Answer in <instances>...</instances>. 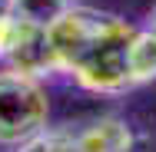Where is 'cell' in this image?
<instances>
[{
  "label": "cell",
  "mask_w": 156,
  "mask_h": 152,
  "mask_svg": "<svg viewBox=\"0 0 156 152\" xmlns=\"http://www.w3.org/2000/svg\"><path fill=\"white\" fill-rule=\"evenodd\" d=\"M23 152H80V142L76 139H66V136H47V139L30 142Z\"/></svg>",
  "instance_id": "cell-4"
},
{
  "label": "cell",
  "mask_w": 156,
  "mask_h": 152,
  "mask_svg": "<svg viewBox=\"0 0 156 152\" xmlns=\"http://www.w3.org/2000/svg\"><path fill=\"white\" fill-rule=\"evenodd\" d=\"M47 99L23 73H0V142H23L40 132Z\"/></svg>",
  "instance_id": "cell-2"
},
{
  "label": "cell",
  "mask_w": 156,
  "mask_h": 152,
  "mask_svg": "<svg viewBox=\"0 0 156 152\" xmlns=\"http://www.w3.org/2000/svg\"><path fill=\"white\" fill-rule=\"evenodd\" d=\"M47 40L53 56L66 63L87 86L120 90L133 83L129 53L136 33L123 20L93 10H63L47 23Z\"/></svg>",
  "instance_id": "cell-1"
},
{
  "label": "cell",
  "mask_w": 156,
  "mask_h": 152,
  "mask_svg": "<svg viewBox=\"0 0 156 152\" xmlns=\"http://www.w3.org/2000/svg\"><path fill=\"white\" fill-rule=\"evenodd\" d=\"M153 33H156V30H153Z\"/></svg>",
  "instance_id": "cell-6"
},
{
  "label": "cell",
  "mask_w": 156,
  "mask_h": 152,
  "mask_svg": "<svg viewBox=\"0 0 156 152\" xmlns=\"http://www.w3.org/2000/svg\"><path fill=\"white\" fill-rule=\"evenodd\" d=\"M129 69H133V83L156 76V33H136L133 53H129Z\"/></svg>",
  "instance_id": "cell-3"
},
{
  "label": "cell",
  "mask_w": 156,
  "mask_h": 152,
  "mask_svg": "<svg viewBox=\"0 0 156 152\" xmlns=\"http://www.w3.org/2000/svg\"><path fill=\"white\" fill-rule=\"evenodd\" d=\"M7 3H10V0H0V13H3V7H7Z\"/></svg>",
  "instance_id": "cell-5"
}]
</instances>
